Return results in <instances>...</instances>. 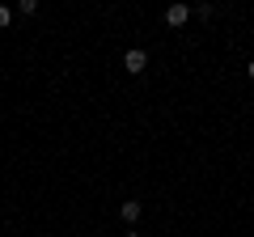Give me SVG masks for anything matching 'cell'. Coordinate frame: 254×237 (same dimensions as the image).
Here are the masks:
<instances>
[{
  "label": "cell",
  "instance_id": "6da1fadb",
  "mask_svg": "<svg viewBox=\"0 0 254 237\" xmlns=\"http://www.w3.org/2000/svg\"><path fill=\"white\" fill-rule=\"evenodd\" d=\"M123 68H127L131 76H140V72L148 68V51H144V47H131V51L123 55Z\"/></svg>",
  "mask_w": 254,
  "mask_h": 237
},
{
  "label": "cell",
  "instance_id": "7a4b0ae2",
  "mask_svg": "<svg viewBox=\"0 0 254 237\" xmlns=\"http://www.w3.org/2000/svg\"><path fill=\"white\" fill-rule=\"evenodd\" d=\"M187 17H190V4H170L165 9V26H187Z\"/></svg>",
  "mask_w": 254,
  "mask_h": 237
},
{
  "label": "cell",
  "instance_id": "3957f363",
  "mask_svg": "<svg viewBox=\"0 0 254 237\" xmlns=\"http://www.w3.org/2000/svg\"><path fill=\"white\" fill-rule=\"evenodd\" d=\"M119 220H123V225H136V220H140V203H136V199L119 203Z\"/></svg>",
  "mask_w": 254,
  "mask_h": 237
},
{
  "label": "cell",
  "instance_id": "277c9868",
  "mask_svg": "<svg viewBox=\"0 0 254 237\" xmlns=\"http://www.w3.org/2000/svg\"><path fill=\"white\" fill-rule=\"evenodd\" d=\"M17 13H21V17H34L38 4H34V0H17Z\"/></svg>",
  "mask_w": 254,
  "mask_h": 237
},
{
  "label": "cell",
  "instance_id": "5b68a950",
  "mask_svg": "<svg viewBox=\"0 0 254 237\" xmlns=\"http://www.w3.org/2000/svg\"><path fill=\"white\" fill-rule=\"evenodd\" d=\"M9 21H13V9H4V4H0V30L9 26Z\"/></svg>",
  "mask_w": 254,
  "mask_h": 237
},
{
  "label": "cell",
  "instance_id": "8992f818",
  "mask_svg": "<svg viewBox=\"0 0 254 237\" xmlns=\"http://www.w3.org/2000/svg\"><path fill=\"white\" fill-rule=\"evenodd\" d=\"M246 76H250V81H254V59H250V64H246Z\"/></svg>",
  "mask_w": 254,
  "mask_h": 237
},
{
  "label": "cell",
  "instance_id": "52a82bcc",
  "mask_svg": "<svg viewBox=\"0 0 254 237\" xmlns=\"http://www.w3.org/2000/svg\"><path fill=\"white\" fill-rule=\"evenodd\" d=\"M127 237H140V233H131V229H127Z\"/></svg>",
  "mask_w": 254,
  "mask_h": 237
}]
</instances>
